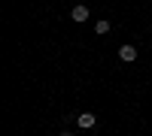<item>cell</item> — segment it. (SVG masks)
Here are the masks:
<instances>
[{
  "instance_id": "1",
  "label": "cell",
  "mask_w": 152,
  "mask_h": 136,
  "mask_svg": "<svg viewBox=\"0 0 152 136\" xmlns=\"http://www.w3.org/2000/svg\"><path fill=\"white\" fill-rule=\"evenodd\" d=\"M76 124H79L82 130H91L97 124V115L94 112H79V115H76Z\"/></svg>"
},
{
  "instance_id": "3",
  "label": "cell",
  "mask_w": 152,
  "mask_h": 136,
  "mask_svg": "<svg viewBox=\"0 0 152 136\" xmlns=\"http://www.w3.org/2000/svg\"><path fill=\"white\" fill-rule=\"evenodd\" d=\"M70 18H73V21H88V9H85V6H73Z\"/></svg>"
},
{
  "instance_id": "2",
  "label": "cell",
  "mask_w": 152,
  "mask_h": 136,
  "mask_svg": "<svg viewBox=\"0 0 152 136\" xmlns=\"http://www.w3.org/2000/svg\"><path fill=\"white\" fill-rule=\"evenodd\" d=\"M119 58L125 64H131V60H137V48L134 45H119Z\"/></svg>"
},
{
  "instance_id": "5",
  "label": "cell",
  "mask_w": 152,
  "mask_h": 136,
  "mask_svg": "<svg viewBox=\"0 0 152 136\" xmlns=\"http://www.w3.org/2000/svg\"><path fill=\"white\" fill-rule=\"evenodd\" d=\"M58 136H73V133H70V130H61V133H58Z\"/></svg>"
},
{
  "instance_id": "4",
  "label": "cell",
  "mask_w": 152,
  "mask_h": 136,
  "mask_svg": "<svg viewBox=\"0 0 152 136\" xmlns=\"http://www.w3.org/2000/svg\"><path fill=\"white\" fill-rule=\"evenodd\" d=\"M94 33H110V21H94Z\"/></svg>"
}]
</instances>
